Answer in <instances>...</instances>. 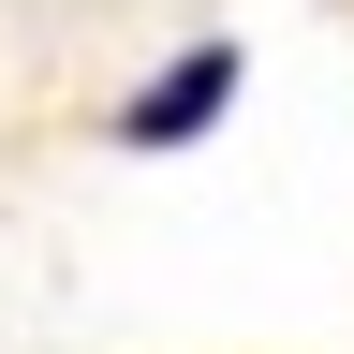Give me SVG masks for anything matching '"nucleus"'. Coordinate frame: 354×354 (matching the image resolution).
I'll list each match as a JSON object with an SVG mask.
<instances>
[{"label":"nucleus","instance_id":"nucleus-1","mask_svg":"<svg viewBox=\"0 0 354 354\" xmlns=\"http://www.w3.org/2000/svg\"><path fill=\"white\" fill-rule=\"evenodd\" d=\"M221 104H236V44H192V59H177L148 104H118V148H192Z\"/></svg>","mask_w":354,"mask_h":354}]
</instances>
